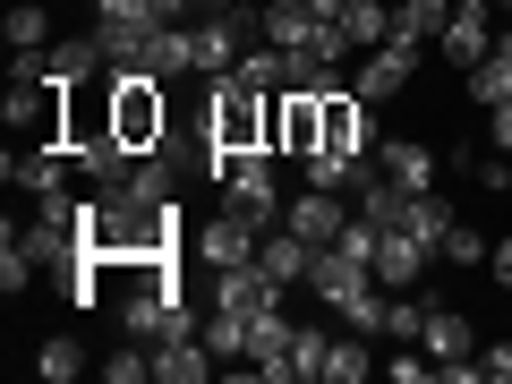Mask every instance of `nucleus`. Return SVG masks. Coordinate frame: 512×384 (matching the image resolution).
Instances as JSON below:
<instances>
[{"label":"nucleus","mask_w":512,"mask_h":384,"mask_svg":"<svg viewBox=\"0 0 512 384\" xmlns=\"http://www.w3.org/2000/svg\"><path fill=\"white\" fill-rule=\"evenodd\" d=\"M265 128H274V94H256L248 77H214V86H205V146H197L205 180H222L231 154H256Z\"/></svg>","instance_id":"nucleus-1"},{"label":"nucleus","mask_w":512,"mask_h":384,"mask_svg":"<svg viewBox=\"0 0 512 384\" xmlns=\"http://www.w3.org/2000/svg\"><path fill=\"white\" fill-rule=\"evenodd\" d=\"M103 86H111V128H120V146H128V154H154V146L171 137V94H163V77L111 69Z\"/></svg>","instance_id":"nucleus-2"},{"label":"nucleus","mask_w":512,"mask_h":384,"mask_svg":"<svg viewBox=\"0 0 512 384\" xmlns=\"http://www.w3.org/2000/svg\"><path fill=\"white\" fill-rule=\"evenodd\" d=\"M222 205H239V214L256 222V231H274L282 222V171H274V146H256V154H231V171H222Z\"/></svg>","instance_id":"nucleus-3"},{"label":"nucleus","mask_w":512,"mask_h":384,"mask_svg":"<svg viewBox=\"0 0 512 384\" xmlns=\"http://www.w3.org/2000/svg\"><path fill=\"white\" fill-rule=\"evenodd\" d=\"M265 146L291 154V163H308V154L325 146V86H282V94H274V128H265Z\"/></svg>","instance_id":"nucleus-4"},{"label":"nucleus","mask_w":512,"mask_h":384,"mask_svg":"<svg viewBox=\"0 0 512 384\" xmlns=\"http://www.w3.org/2000/svg\"><path fill=\"white\" fill-rule=\"evenodd\" d=\"M256 239H265V231H256V222L239 214V205H214L205 222H188V256H197L205 274H231V265H248V256H256Z\"/></svg>","instance_id":"nucleus-5"},{"label":"nucleus","mask_w":512,"mask_h":384,"mask_svg":"<svg viewBox=\"0 0 512 384\" xmlns=\"http://www.w3.org/2000/svg\"><path fill=\"white\" fill-rule=\"evenodd\" d=\"M128 333H137V342H180V333H205V325H197V308H188L180 282H146V291L128 299Z\"/></svg>","instance_id":"nucleus-6"},{"label":"nucleus","mask_w":512,"mask_h":384,"mask_svg":"<svg viewBox=\"0 0 512 384\" xmlns=\"http://www.w3.org/2000/svg\"><path fill=\"white\" fill-rule=\"evenodd\" d=\"M367 282H376V256H359V248H350V239H333V248H316V265H308V291L325 299L333 316H342L350 299L367 291Z\"/></svg>","instance_id":"nucleus-7"},{"label":"nucleus","mask_w":512,"mask_h":384,"mask_svg":"<svg viewBox=\"0 0 512 384\" xmlns=\"http://www.w3.org/2000/svg\"><path fill=\"white\" fill-rule=\"evenodd\" d=\"M69 180H77L69 137H26V146L9 154V188H26V197H60Z\"/></svg>","instance_id":"nucleus-8"},{"label":"nucleus","mask_w":512,"mask_h":384,"mask_svg":"<svg viewBox=\"0 0 512 384\" xmlns=\"http://www.w3.org/2000/svg\"><path fill=\"white\" fill-rule=\"evenodd\" d=\"M325 146L333 154H376V103L359 86H342V77L325 86Z\"/></svg>","instance_id":"nucleus-9"},{"label":"nucleus","mask_w":512,"mask_h":384,"mask_svg":"<svg viewBox=\"0 0 512 384\" xmlns=\"http://www.w3.org/2000/svg\"><path fill=\"white\" fill-rule=\"evenodd\" d=\"M154 26H163V18H154L146 0H94V43L111 52V69H128V60L146 52Z\"/></svg>","instance_id":"nucleus-10"},{"label":"nucleus","mask_w":512,"mask_h":384,"mask_svg":"<svg viewBox=\"0 0 512 384\" xmlns=\"http://www.w3.org/2000/svg\"><path fill=\"white\" fill-rule=\"evenodd\" d=\"M350 214H359V205H342V188H299V197L282 205V222H291L308 248H333V239L350 231Z\"/></svg>","instance_id":"nucleus-11"},{"label":"nucleus","mask_w":512,"mask_h":384,"mask_svg":"<svg viewBox=\"0 0 512 384\" xmlns=\"http://www.w3.org/2000/svg\"><path fill=\"white\" fill-rule=\"evenodd\" d=\"M444 60H453L461 77L478 69V60L495 52V0H453V26H444V43H436Z\"/></svg>","instance_id":"nucleus-12"},{"label":"nucleus","mask_w":512,"mask_h":384,"mask_svg":"<svg viewBox=\"0 0 512 384\" xmlns=\"http://www.w3.org/2000/svg\"><path fill=\"white\" fill-rule=\"evenodd\" d=\"M256 265H265V282H282V291H308V265H316V248L291 231V222H274V231L256 239Z\"/></svg>","instance_id":"nucleus-13"},{"label":"nucleus","mask_w":512,"mask_h":384,"mask_svg":"<svg viewBox=\"0 0 512 384\" xmlns=\"http://www.w3.org/2000/svg\"><path fill=\"white\" fill-rule=\"evenodd\" d=\"M419 60L427 52H410V43H376V52L359 60V94H367V103H393V94L419 77Z\"/></svg>","instance_id":"nucleus-14"},{"label":"nucleus","mask_w":512,"mask_h":384,"mask_svg":"<svg viewBox=\"0 0 512 384\" xmlns=\"http://www.w3.org/2000/svg\"><path fill=\"white\" fill-rule=\"evenodd\" d=\"M128 69L163 77V86H171V77H197V52H188V18H163V26L146 35V52L128 60Z\"/></svg>","instance_id":"nucleus-15"},{"label":"nucleus","mask_w":512,"mask_h":384,"mask_svg":"<svg viewBox=\"0 0 512 384\" xmlns=\"http://www.w3.org/2000/svg\"><path fill=\"white\" fill-rule=\"evenodd\" d=\"M214 308H239V316H265L282 308V282H265V265H231V274H214Z\"/></svg>","instance_id":"nucleus-16"},{"label":"nucleus","mask_w":512,"mask_h":384,"mask_svg":"<svg viewBox=\"0 0 512 384\" xmlns=\"http://www.w3.org/2000/svg\"><path fill=\"white\" fill-rule=\"evenodd\" d=\"M427 256H436V248H419L410 231H384V239H376V282H384V291H419Z\"/></svg>","instance_id":"nucleus-17"},{"label":"nucleus","mask_w":512,"mask_h":384,"mask_svg":"<svg viewBox=\"0 0 512 384\" xmlns=\"http://www.w3.org/2000/svg\"><path fill=\"white\" fill-rule=\"evenodd\" d=\"M376 154H384V180H393V188H410V197L436 188V163H444V154H427L419 137H393V146H376Z\"/></svg>","instance_id":"nucleus-18"},{"label":"nucleus","mask_w":512,"mask_h":384,"mask_svg":"<svg viewBox=\"0 0 512 384\" xmlns=\"http://www.w3.org/2000/svg\"><path fill=\"white\" fill-rule=\"evenodd\" d=\"M154 376H163V384H205V376H214V350H205V333L154 342Z\"/></svg>","instance_id":"nucleus-19"},{"label":"nucleus","mask_w":512,"mask_h":384,"mask_svg":"<svg viewBox=\"0 0 512 384\" xmlns=\"http://www.w3.org/2000/svg\"><path fill=\"white\" fill-rule=\"evenodd\" d=\"M444 26H453V0H402L393 9V43H410V52L444 43Z\"/></svg>","instance_id":"nucleus-20"},{"label":"nucleus","mask_w":512,"mask_h":384,"mask_svg":"<svg viewBox=\"0 0 512 384\" xmlns=\"http://www.w3.org/2000/svg\"><path fill=\"white\" fill-rule=\"evenodd\" d=\"M325 350H333L325 333H316V325H299V333H291V350H282L274 367H256V376H274V384H308V376H325Z\"/></svg>","instance_id":"nucleus-21"},{"label":"nucleus","mask_w":512,"mask_h":384,"mask_svg":"<svg viewBox=\"0 0 512 384\" xmlns=\"http://www.w3.org/2000/svg\"><path fill=\"white\" fill-rule=\"evenodd\" d=\"M419 350H427V359H470V350H478V333H470V316H461V308H427Z\"/></svg>","instance_id":"nucleus-22"},{"label":"nucleus","mask_w":512,"mask_h":384,"mask_svg":"<svg viewBox=\"0 0 512 384\" xmlns=\"http://www.w3.org/2000/svg\"><path fill=\"white\" fill-rule=\"evenodd\" d=\"M333 26H342V35L359 43V52L393 43V9H384V0H342V9H333Z\"/></svg>","instance_id":"nucleus-23"},{"label":"nucleus","mask_w":512,"mask_h":384,"mask_svg":"<svg viewBox=\"0 0 512 384\" xmlns=\"http://www.w3.org/2000/svg\"><path fill=\"white\" fill-rule=\"evenodd\" d=\"M359 171H367V154H333V146H316L308 163H299V180H308V188H359Z\"/></svg>","instance_id":"nucleus-24"},{"label":"nucleus","mask_w":512,"mask_h":384,"mask_svg":"<svg viewBox=\"0 0 512 384\" xmlns=\"http://www.w3.org/2000/svg\"><path fill=\"white\" fill-rule=\"evenodd\" d=\"M291 333H299V325H291V308H265V316L248 325V359H256V367H274L282 350H291Z\"/></svg>","instance_id":"nucleus-25"},{"label":"nucleus","mask_w":512,"mask_h":384,"mask_svg":"<svg viewBox=\"0 0 512 384\" xmlns=\"http://www.w3.org/2000/svg\"><path fill=\"white\" fill-rule=\"evenodd\" d=\"M35 376H43V384H69V376H86V342H77V333H52V342L35 350Z\"/></svg>","instance_id":"nucleus-26"},{"label":"nucleus","mask_w":512,"mask_h":384,"mask_svg":"<svg viewBox=\"0 0 512 384\" xmlns=\"http://www.w3.org/2000/svg\"><path fill=\"white\" fill-rule=\"evenodd\" d=\"M470 103H478V111L512 103V52H487V60L470 69Z\"/></svg>","instance_id":"nucleus-27"},{"label":"nucleus","mask_w":512,"mask_h":384,"mask_svg":"<svg viewBox=\"0 0 512 384\" xmlns=\"http://www.w3.org/2000/svg\"><path fill=\"white\" fill-rule=\"evenodd\" d=\"M52 9H35V0H18V9H9V52H52Z\"/></svg>","instance_id":"nucleus-28"},{"label":"nucleus","mask_w":512,"mask_h":384,"mask_svg":"<svg viewBox=\"0 0 512 384\" xmlns=\"http://www.w3.org/2000/svg\"><path fill=\"white\" fill-rule=\"evenodd\" d=\"M248 325H256V316L214 308V316H205V350H214V359H248Z\"/></svg>","instance_id":"nucleus-29"},{"label":"nucleus","mask_w":512,"mask_h":384,"mask_svg":"<svg viewBox=\"0 0 512 384\" xmlns=\"http://www.w3.org/2000/svg\"><path fill=\"white\" fill-rule=\"evenodd\" d=\"M453 205L436 197V188H427V197H410V239H419V248H444V231H453Z\"/></svg>","instance_id":"nucleus-30"},{"label":"nucleus","mask_w":512,"mask_h":384,"mask_svg":"<svg viewBox=\"0 0 512 384\" xmlns=\"http://www.w3.org/2000/svg\"><path fill=\"white\" fill-rule=\"evenodd\" d=\"M367 367H376V359H367V333H342V342L325 350V384H359Z\"/></svg>","instance_id":"nucleus-31"},{"label":"nucleus","mask_w":512,"mask_h":384,"mask_svg":"<svg viewBox=\"0 0 512 384\" xmlns=\"http://www.w3.org/2000/svg\"><path fill=\"white\" fill-rule=\"evenodd\" d=\"M26 282H35V256H26V248H18V231H9V239H0V291L26 299Z\"/></svg>","instance_id":"nucleus-32"},{"label":"nucleus","mask_w":512,"mask_h":384,"mask_svg":"<svg viewBox=\"0 0 512 384\" xmlns=\"http://www.w3.org/2000/svg\"><path fill=\"white\" fill-rule=\"evenodd\" d=\"M103 376H111V384H137V376H154V350L137 342V333H128V350H111V359H103Z\"/></svg>","instance_id":"nucleus-33"},{"label":"nucleus","mask_w":512,"mask_h":384,"mask_svg":"<svg viewBox=\"0 0 512 384\" xmlns=\"http://www.w3.org/2000/svg\"><path fill=\"white\" fill-rule=\"evenodd\" d=\"M436 256H453V265H487V231H478V222H453Z\"/></svg>","instance_id":"nucleus-34"},{"label":"nucleus","mask_w":512,"mask_h":384,"mask_svg":"<svg viewBox=\"0 0 512 384\" xmlns=\"http://www.w3.org/2000/svg\"><path fill=\"white\" fill-rule=\"evenodd\" d=\"M419 325H427L419 299H393V325H384V342H410V350H419Z\"/></svg>","instance_id":"nucleus-35"},{"label":"nucleus","mask_w":512,"mask_h":384,"mask_svg":"<svg viewBox=\"0 0 512 384\" xmlns=\"http://www.w3.org/2000/svg\"><path fill=\"white\" fill-rule=\"evenodd\" d=\"M478 188H487V197H504V188H512V163H504V154H495V146H478Z\"/></svg>","instance_id":"nucleus-36"},{"label":"nucleus","mask_w":512,"mask_h":384,"mask_svg":"<svg viewBox=\"0 0 512 384\" xmlns=\"http://www.w3.org/2000/svg\"><path fill=\"white\" fill-rule=\"evenodd\" d=\"M478 376H487V384H512V342H495V350H478Z\"/></svg>","instance_id":"nucleus-37"},{"label":"nucleus","mask_w":512,"mask_h":384,"mask_svg":"<svg viewBox=\"0 0 512 384\" xmlns=\"http://www.w3.org/2000/svg\"><path fill=\"white\" fill-rule=\"evenodd\" d=\"M487 146H495V154H512V103H495V111H487Z\"/></svg>","instance_id":"nucleus-38"},{"label":"nucleus","mask_w":512,"mask_h":384,"mask_svg":"<svg viewBox=\"0 0 512 384\" xmlns=\"http://www.w3.org/2000/svg\"><path fill=\"white\" fill-rule=\"evenodd\" d=\"M154 18H197V0H146Z\"/></svg>","instance_id":"nucleus-39"},{"label":"nucleus","mask_w":512,"mask_h":384,"mask_svg":"<svg viewBox=\"0 0 512 384\" xmlns=\"http://www.w3.org/2000/svg\"><path fill=\"white\" fill-rule=\"evenodd\" d=\"M495 282L512 291V239H495Z\"/></svg>","instance_id":"nucleus-40"}]
</instances>
